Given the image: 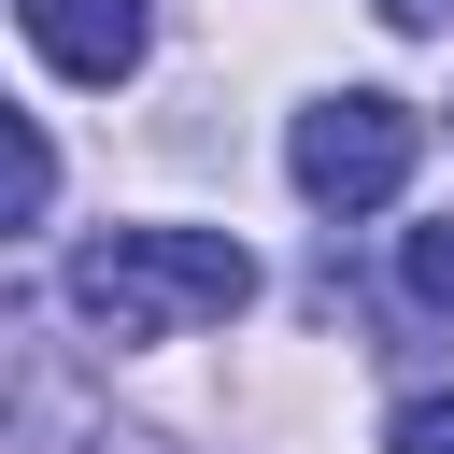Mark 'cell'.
I'll list each match as a JSON object with an SVG mask.
<instances>
[{"label":"cell","mask_w":454,"mask_h":454,"mask_svg":"<svg viewBox=\"0 0 454 454\" xmlns=\"http://www.w3.org/2000/svg\"><path fill=\"white\" fill-rule=\"evenodd\" d=\"M255 298V255L227 227H99L71 255V312L128 355V340H184V326H227Z\"/></svg>","instance_id":"cell-1"},{"label":"cell","mask_w":454,"mask_h":454,"mask_svg":"<svg viewBox=\"0 0 454 454\" xmlns=\"http://www.w3.org/2000/svg\"><path fill=\"white\" fill-rule=\"evenodd\" d=\"M411 156H426V114H411V99H383V85L312 99V114H298V142H284V170H298V199H312V213H383V199L411 184Z\"/></svg>","instance_id":"cell-2"},{"label":"cell","mask_w":454,"mask_h":454,"mask_svg":"<svg viewBox=\"0 0 454 454\" xmlns=\"http://www.w3.org/2000/svg\"><path fill=\"white\" fill-rule=\"evenodd\" d=\"M14 28H28L43 71H71V85H128L142 43H156V0H14Z\"/></svg>","instance_id":"cell-3"},{"label":"cell","mask_w":454,"mask_h":454,"mask_svg":"<svg viewBox=\"0 0 454 454\" xmlns=\"http://www.w3.org/2000/svg\"><path fill=\"white\" fill-rule=\"evenodd\" d=\"M397 284L426 312H454V227H397Z\"/></svg>","instance_id":"cell-4"},{"label":"cell","mask_w":454,"mask_h":454,"mask_svg":"<svg viewBox=\"0 0 454 454\" xmlns=\"http://www.w3.org/2000/svg\"><path fill=\"white\" fill-rule=\"evenodd\" d=\"M43 199H57V142L43 114H14V227H43Z\"/></svg>","instance_id":"cell-5"},{"label":"cell","mask_w":454,"mask_h":454,"mask_svg":"<svg viewBox=\"0 0 454 454\" xmlns=\"http://www.w3.org/2000/svg\"><path fill=\"white\" fill-rule=\"evenodd\" d=\"M397 454H454V383H426V397H397V426H383Z\"/></svg>","instance_id":"cell-6"},{"label":"cell","mask_w":454,"mask_h":454,"mask_svg":"<svg viewBox=\"0 0 454 454\" xmlns=\"http://www.w3.org/2000/svg\"><path fill=\"white\" fill-rule=\"evenodd\" d=\"M369 14H383V28H440L454 0H369Z\"/></svg>","instance_id":"cell-7"},{"label":"cell","mask_w":454,"mask_h":454,"mask_svg":"<svg viewBox=\"0 0 454 454\" xmlns=\"http://www.w3.org/2000/svg\"><path fill=\"white\" fill-rule=\"evenodd\" d=\"M99 454H156V440H99Z\"/></svg>","instance_id":"cell-8"}]
</instances>
